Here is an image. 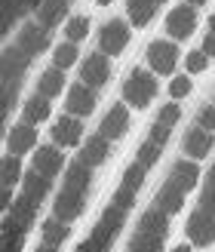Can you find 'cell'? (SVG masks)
<instances>
[{
  "label": "cell",
  "instance_id": "obj_1",
  "mask_svg": "<svg viewBox=\"0 0 215 252\" xmlns=\"http://www.w3.org/2000/svg\"><path fill=\"white\" fill-rule=\"evenodd\" d=\"M90 188H92V166L77 157L65 169V188L59 191L56 203H53V216L61 221H77L86 209V197H90Z\"/></svg>",
  "mask_w": 215,
  "mask_h": 252
},
{
  "label": "cell",
  "instance_id": "obj_2",
  "mask_svg": "<svg viewBox=\"0 0 215 252\" xmlns=\"http://www.w3.org/2000/svg\"><path fill=\"white\" fill-rule=\"evenodd\" d=\"M37 203H31L28 197L12 200V206L3 209V221H0V252H19L25 237H28L31 224L37 219Z\"/></svg>",
  "mask_w": 215,
  "mask_h": 252
},
{
  "label": "cell",
  "instance_id": "obj_3",
  "mask_svg": "<svg viewBox=\"0 0 215 252\" xmlns=\"http://www.w3.org/2000/svg\"><path fill=\"white\" fill-rule=\"evenodd\" d=\"M126 216H129V206H123V203H117V200H111L108 209L102 212V219H98V224L92 228V234L80 243V252H90V249H111L114 240L120 237V228H123Z\"/></svg>",
  "mask_w": 215,
  "mask_h": 252
},
{
  "label": "cell",
  "instance_id": "obj_4",
  "mask_svg": "<svg viewBox=\"0 0 215 252\" xmlns=\"http://www.w3.org/2000/svg\"><path fill=\"white\" fill-rule=\"evenodd\" d=\"M169 219L166 212H160L157 206H151L142 221H138V231L135 237L129 240V249H163V243H166V234H169Z\"/></svg>",
  "mask_w": 215,
  "mask_h": 252
},
{
  "label": "cell",
  "instance_id": "obj_5",
  "mask_svg": "<svg viewBox=\"0 0 215 252\" xmlns=\"http://www.w3.org/2000/svg\"><path fill=\"white\" fill-rule=\"evenodd\" d=\"M157 90H160V86H157V80H154V74L145 71V68H135L129 77H126V83H123V102L145 111L151 102H154Z\"/></svg>",
  "mask_w": 215,
  "mask_h": 252
},
{
  "label": "cell",
  "instance_id": "obj_6",
  "mask_svg": "<svg viewBox=\"0 0 215 252\" xmlns=\"http://www.w3.org/2000/svg\"><path fill=\"white\" fill-rule=\"evenodd\" d=\"M129 22L126 19H111L102 25V31H98V49H105L108 56H120L126 46H129Z\"/></svg>",
  "mask_w": 215,
  "mask_h": 252
},
{
  "label": "cell",
  "instance_id": "obj_7",
  "mask_svg": "<svg viewBox=\"0 0 215 252\" xmlns=\"http://www.w3.org/2000/svg\"><path fill=\"white\" fill-rule=\"evenodd\" d=\"M31 59L25 49L16 43V46H6L3 49V86H22L25 83V74H28V65Z\"/></svg>",
  "mask_w": 215,
  "mask_h": 252
},
{
  "label": "cell",
  "instance_id": "obj_8",
  "mask_svg": "<svg viewBox=\"0 0 215 252\" xmlns=\"http://www.w3.org/2000/svg\"><path fill=\"white\" fill-rule=\"evenodd\" d=\"M148 68L154 74H172L175 71V62H179V46H175V40H154L148 46Z\"/></svg>",
  "mask_w": 215,
  "mask_h": 252
},
{
  "label": "cell",
  "instance_id": "obj_9",
  "mask_svg": "<svg viewBox=\"0 0 215 252\" xmlns=\"http://www.w3.org/2000/svg\"><path fill=\"white\" fill-rule=\"evenodd\" d=\"M194 28H197V6L194 3H187V0H184L182 6L169 9L166 31H169L172 40H187V37L194 34Z\"/></svg>",
  "mask_w": 215,
  "mask_h": 252
},
{
  "label": "cell",
  "instance_id": "obj_10",
  "mask_svg": "<svg viewBox=\"0 0 215 252\" xmlns=\"http://www.w3.org/2000/svg\"><path fill=\"white\" fill-rule=\"evenodd\" d=\"M187 237H191L194 246H212L215 243V216H209L203 206H197L191 212V219H187Z\"/></svg>",
  "mask_w": 215,
  "mask_h": 252
},
{
  "label": "cell",
  "instance_id": "obj_11",
  "mask_svg": "<svg viewBox=\"0 0 215 252\" xmlns=\"http://www.w3.org/2000/svg\"><path fill=\"white\" fill-rule=\"evenodd\" d=\"M95 105H98V90L80 80V83L71 86L65 111H68V114H77V117H86V114H92V111H95Z\"/></svg>",
  "mask_w": 215,
  "mask_h": 252
},
{
  "label": "cell",
  "instance_id": "obj_12",
  "mask_svg": "<svg viewBox=\"0 0 215 252\" xmlns=\"http://www.w3.org/2000/svg\"><path fill=\"white\" fill-rule=\"evenodd\" d=\"M80 80L90 83V86H95V90H102V86L111 80V59H108L105 49H102V53H92L80 65Z\"/></svg>",
  "mask_w": 215,
  "mask_h": 252
},
{
  "label": "cell",
  "instance_id": "obj_13",
  "mask_svg": "<svg viewBox=\"0 0 215 252\" xmlns=\"http://www.w3.org/2000/svg\"><path fill=\"white\" fill-rule=\"evenodd\" d=\"M49 31H53V28H46V25H40V22L22 25V31H19V37H16V43H19L28 56H40L43 49L49 46Z\"/></svg>",
  "mask_w": 215,
  "mask_h": 252
},
{
  "label": "cell",
  "instance_id": "obj_14",
  "mask_svg": "<svg viewBox=\"0 0 215 252\" xmlns=\"http://www.w3.org/2000/svg\"><path fill=\"white\" fill-rule=\"evenodd\" d=\"M53 142L61 145V148H77L83 142V123L77 114H65L59 117L56 126H53Z\"/></svg>",
  "mask_w": 215,
  "mask_h": 252
},
{
  "label": "cell",
  "instance_id": "obj_15",
  "mask_svg": "<svg viewBox=\"0 0 215 252\" xmlns=\"http://www.w3.org/2000/svg\"><path fill=\"white\" fill-rule=\"evenodd\" d=\"M212 145H215V135H212V129H206V126H200V123L187 129L184 142H182L184 154H187V157H194V160H203V157H209Z\"/></svg>",
  "mask_w": 215,
  "mask_h": 252
},
{
  "label": "cell",
  "instance_id": "obj_16",
  "mask_svg": "<svg viewBox=\"0 0 215 252\" xmlns=\"http://www.w3.org/2000/svg\"><path fill=\"white\" fill-rule=\"evenodd\" d=\"M98 132L108 135L111 142H120V138L129 132V108H126V105H114L108 114L102 117V123H98Z\"/></svg>",
  "mask_w": 215,
  "mask_h": 252
},
{
  "label": "cell",
  "instance_id": "obj_17",
  "mask_svg": "<svg viewBox=\"0 0 215 252\" xmlns=\"http://www.w3.org/2000/svg\"><path fill=\"white\" fill-rule=\"evenodd\" d=\"M179 117H182V108L179 105H163L160 114H157V120L151 123L148 138H151V142H157V145H166L169 135H172V126L179 123Z\"/></svg>",
  "mask_w": 215,
  "mask_h": 252
},
{
  "label": "cell",
  "instance_id": "obj_18",
  "mask_svg": "<svg viewBox=\"0 0 215 252\" xmlns=\"http://www.w3.org/2000/svg\"><path fill=\"white\" fill-rule=\"evenodd\" d=\"M34 169L37 172H43L49 175V179H56V175L65 169V154H61V145H43V148H37V154H34Z\"/></svg>",
  "mask_w": 215,
  "mask_h": 252
},
{
  "label": "cell",
  "instance_id": "obj_19",
  "mask_svg": "<svg viewBox=\"0 0 215 252\" xmlns=\"http://www.w3.org/2000/svg\"><path fill=\"white\" fill-rule=\"evenodd\" d=\"M108 154H111V138L102 135V132L90 135V138L80 145V160L86 163V166H92V169L102 166V163L108 160Z\"/></svg>",
  "mask_w": 215,
  "mask_h": 252
},
{
  "label": "cell",
  "instance_id": "obj_20",
  "mask_svg": "<svg viewBox=\"0 0 215 252\" xmlns=\"http://www.w3.org/2000/svg\"><path fill=\"white\" fill-rule=\"evenodd\" d=\"M49 191H53V179H49V175L37 172V169H31L28 175H22V197H28L31 203L40 206Z\"/></svg>",
  "mask_w": 215,
  "mask_h": 252
},
{
  "label": "cell",
  "instance_id": "obj_21",
  "mask_svg": "<svg viewBox=\"0 0 215 252\" xmlns=\"http://www.w3.org/2000/svg\"><path fill=\"white\" fill-rule=\"evenodd\" d=\"M6 148L12 151V154H28L31 148H37V129L34 123H16L6 135Z\"/></svg>",
  "mask_w": 215,
  "mask_h": 252
},
{
  "label": "cell",
  "instance_id": "obj_22",
  "mask_svg": "<svg viewBox=\"0 0 215 252\" xmlns=\"http://www.w3.org/2000/svg\"><path fill=\"white\" fill-rule=\"evenodd\" d=\"M197 179H200V166H197V160H194V157L172 163V169H169V182H172V185H179L184 194H191V191H194Z\"/></svg>",
  "mask_w": 215,
  "mask_h": 252
},
{
  "label": "cell",
  "instance_id": "obj_23",
  "mask_svg": "<svg viewBox=\"0 0 215 252\" xmlns=\"http://www.w3.org/2000/svg\"><path fill=\"white\" fill-rule=\"evenodd\" d=\"M184 191L179 185H172L169 179H166V185L157 191V197H154V206L160 209V212H166V216H175V212H182V206H184Z\"/></svg>",
  "mask_w": 215,
  "mask_h": 252
},
{
  "label": "cell",
  "instance_id": "obj_24",
  "mask_svg": "<svg viewBox=\"0 0 215 252\" xmlns=\"http://www.w3.org/2000/svg\"><path fill=\"white\" fill-rule=\"evenodd\" d=\"M49 111H53V105H49V95L37 90L31 98H25V105H22V120L37 126V123L49 120Z\"/></svg>",
  "mask_w": 215,
  "mask_h": 252
},
{
  "label": "cell",
  "instance_id": "obj_25",
  "mask_svg": "<svg viewBox=\"0 0 215 252\" xmlns=\"http://www.w3.org/2000/svg\"><path fill=\"white\" fill-rule=\"evenodd\" d=\"M68 234H71L68 221H61V219L53 216V221L43 224V237H40V246H37V252H53V249H59L61 243L68 240Z\"/></svg>",
  "mask_w": 215,
  "mask_h": 252
},
{
  "label": "cell",
  "instance_id": "obj_26",
  "mask_svg": "<svg viewBox=\"0 0 215 252\" xmlns=\"http://www.w3.org/2000/svg\"><path fill=\"white\" fill-rule=\"evenodd\" d=\"M65 16H68V0H43V3L37 6V22L46 25V28L61 25Z\"/></svg>",
  "mask_w": 215,
  "mask_h": 252
},
{
  "label": "cell",
  "instance_id": "obj_27",
  "mask_svg": "<svg viewBox=\"0 0 215 252\" xmlns=\"http://www.w3.org/2000/svg\"><path fill=\"white\" fill-rule=\"evenodd\" d=\"M157 6H160V0H129V3H126V16H129L132 25L145 28V25L154 19Z\"/></svg>",
  "mask_w": 215,
  "mask_h": 252
},
{
  "label": "cell",
  "instance_id": "obj_28",
  "mask_svg": "<svg viewBox=\"0 0 215 252\" xmlns=\"http://www.w3.org/2000/svg\"><path fill=\"white\" fill-rule=\"evenodd\" d=\"M37 90L46 93L49 98H56L61 90H65V68H59V65L46 68V71L40 74V80H37Z\"/></svg>",
  "mask_w": 215,
  "mask_h": 252
},
{
  "label": "cell",
  "instance_id": "obj_29",
  "mask_svg": "<svg viewBox=\"0 0 215 252\" xmlns=\"http://www.w3.org/2000/svg\"><path fill=\"white\" fill-rule=\"evenodd\" d=\"M148 169H151V166H145L142 160H135L132 166H126V172H123L120 185H123V188H129V191H135V194H138V188L145 185V175H148Z\"/></svg>",
  "mask_w": 215,
  "mask_h": 252
},
{
  "label": "cell",
  "instance_id": "obj_30",
  "mask_svg": "<svg viewBox=\"0 0 215 252\" xmlns=\"http://www.w3.org/2000/svg\"><path fill=\"white\" fill-rule=\"evenodd\" d=\"M3 188H16V182L22 179V154H9L3 157Z\"/></svg>",
  "mask_w": 215,
  "mask_h": 252
},
{
  "label": "cell",
  "instance_id": "obj_31",
  "mask_svg": "<svg viewBox=\"0 0 215 252\" xmlns=\"http://www.w3.org/2000/svg\"><path fill=\"white\" fill-rule=\"evenodd\" d=\"M86 34H90V16H71L65 25V40L80 43Z\"/></svg>",
  "mask_w": 215,
  "mask_h": 252
},
{
  "label": "cell",
  "instance_id": "obj_32",
  "mask_svg": "<svg viewBox=\"0 0 215 252\" xmlns=\"http://www.w3.org/2000/svg\"><path fill=\"white\" fill-rule=\"evenodd\" d=\"M77 43L74 40H65L61 46H56V56H53V65H59V68H71L74 62H77Z\"/></svg>",
  "mask_w": 215,
  "mask_h": 252
},
{
  "label": "cell",
  "instance_id": "obj_33",
  "mask_svg": "<svg viewBox=\"0 0 215 252\" xmlns=\"http://www.w3.org/2000/svg\"><path fill=\"white\" fill-rule=\"evenodd\" d=\"M160 154H163V145H157V142H151V138H145V142L138 145V157H135V160H142L145 166H154V163L160 160Z\"/></svg>",
  "mask_w": 215,
  "mask_h": 252
},
{
  "label": "cell",
  "instance_id": "obj_34",
  "mask_svg": "<svg viewBox=\"0 0 215 252\" xmlns=\"http://www.w3.org/2000/svg\"><path fill=\"white\" fill-rule=\"evenodd\" d=\"M191 86H194V80L187 77V74H179V77H172V83H169V95L172 98H184L191 93Z\"/></svg>",
  "mask_w": 215,
  "mask_h": 252
},
{
  "label": "cell",
  "instance_id": "obj_35",
  "mask_svg": "<svg viewBox=\"0 0 215 252\" xmlns=\"http://www.w3.org/2000/svg\"><path fill=\"white\" fill-rule=\"evenodd\" d=\"M184 65H187V74H200V71H206V65H209L206 49H197V53H191V56L184 59Z\"/></svg>",
  "mask_w": 215,
  "mask_h": 252
},
{
  "label": "cell",
  "instance_id": "obj_36",
  "mask_svg": "<svg viewBox=\"0 0 215 252\" xmlns=\"http://www.w3.org/2000/svg\"><path fill=\"white\" fill-rule=\"evenodd\" d=\"M19 90H22V86H3V117L12 114V108H16V98H19Z\"/></svg>",
  "mask_w": 215,
  "mask_h": 252
},
{
  "label": "cell",
  "instance_id": "obj_37",
  "mask_svg": "<svg viewBox=\"0 0 215 252\" xmlns=\"http://www.w3.org/2000/svg\"><path fill=\"white\" fill-rule=\"evenodd\" d=\"M197 123L215 132V105H206V108H200V111H197Z\"/></svg>",
  "mask_w": 215,
  "mask_h": 252
},
{
  "label": "cell",
  "instance_id": "obj_38",
  "mask_svg": "<svg viewBox=\"0 0 215 252\" xmlns=\"http://www.w3.org/2000/svg\"><path fill=\"white\" fill-rule=\"evenodd\" d=\"M200 206H203L209 216H215V191L212 188H203V197H200Z\"/></svg>",
  "mask_w": 215,
  "mask_h": 252
},
{
  "label": "cell",
  "instance_id": "obj_39",
  "mask_svg": "<svg viewBox=\"0 0 215 252\" xmlns=\"http://www.w3.org/2000/svg\"><path fill=\"white\" fill-rule=\"evenodd\" d=\"M203 49H206V56H209V59L215 56V31H209V34H206V40H203Z\"/></svg>",
  "mask_w": 215,
  "mask_h": 252
},
{
  "label": "cell",
  "instance_id": "obj_40",
  "mask_svg": "<svg viewBox=\"0 0 215 252\" xmlns=\"http://www.w3.org/2000/svg\"><path fill=\"white\" fill-rule=\"evenodd\" d=\"M206 188H212V191H215V166H212L209 175H206Z\"/></svg>",
  "mask_w": 215,
  "mask_h": 252
},
{
  "label": "cell",
  "instance_id": "obj_41",
  "mask_svg": "<svg viewBox=\"0 0 215 252\" xmlns=\"http://www.w3.org/2000/svg\"><path fill=\"white\" fill-rule=\"evenodd\" d=\"M187 3H194V6H203V3H209V0H187Z\"/></svg>",
  "mask_w": 215,
  "mask_h": 252
},
{
  "label": "cell",
  "instance_id": "obj_42",
  "mask_svg": "<svg viewBox=\"0 0 215 252\" xmlns=\"http://www.w3.org/2000/svg\"><path fill=\"white\" fill-rule=\"evenodd\" d=\"M209 31H215V12L209 16Z\"/></svg>",
  "mask_w": 215,
  "mask_h": 252
},
{
  "label": "cell",
  "instance_id": "obj_43",
  "mask_svg": "<svg viewBox=\"0 0 215 252\" xmlns=\"http://www.w3.org/2000/svg\"><path fill=\"white\" fill-rule=\"evenodd\" d=\"M95 3H98V6H108V3H111V0H95Z\"/></svg>",
  "mask_w": 215,
  "mask_h": 252
}]
</instances>
